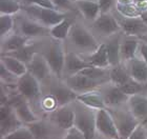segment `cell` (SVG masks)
Returning a JSON list of instances; mask_svg holds the SVG:
<instances>
[{
    "mask_svg": "<svg viewBox=\"0 0 147 139\" xmlns=\"http://www.w3.org/2000/svg\"><path fill=\"white\" fill-rule=\"evenodd\" d=\"M69 39L79 49L84 52H89L92 54L99 47V42L94 35L79 23H75L69 32Z\"/></svg>",
    "mask_w": 147,
    "mask_h": 139,
    "instance_id": "1",
    "label": "cell"
},
{
    "mask_svg": "<svg viewBox=\"0 0 147 139\" xmlns=\"http://www.w3.org/2000/svg\"><path fill=\"white\" fill-rule=\"evenodd\" d=\"M43 56L45 57L52 73H54L58 78H61L65 68V57H66L61 41L54 39V41L46 49Z\"/></svg>",
    "mask_w": 147,
    "mask_h": 139,
    "instance_id": "2",
    "label": "cell"
},
{
    "mask_svg": "<svg viewBox=\"0 0 147 139\" xmlns=\"http://www.w3.org/2000/svg\"><path fill=\"white\" fill-rule=\"evenodd\" d=\"M25 9L30 15L37 19V21L42 23L49 28H53L54 25L62 21L66 17L65 13L58 11V9H44V7H39L35 5H28Z\"/></svg>",
    "mask_w": 147,
    "mask_h": 139,
    "instance_id": "3",
    "label": "cell"
},
{
    "mask_svg": "<svg viewBox=\"0 0 147 139\" xmlns=\"http://www.w3.org/2000/svg\"><path fill=\"white\" fill-rule=\"evenodd\" d=\"M96 127L97 132H99L105 138L120 139L116 122L107 108H101L96 111Z\"/></svg>",
    "mask_w": 147,
    "mask_h": 139,
    "instance_id": "4",
    "label": "cell"
},
{
    "mask_svg": "<svg viewBox=\"0 0 147 139\" xmlns=\"http://www.w3.org/2000/svg\"><path fill=\"white\" fill-rule=\"evenodd\" d=\"M88 110H77L75 118V127L84 135L86 139H94L96 136V113Z\"/></svg>",
    "mask_w": 147,
    "mask_h": 139,
    "instance_id": "5",
    "label": "cell"
},
{
    "mask_svg": "<svg viewBox=\"0 0 147 139\" xmlns=\"http://www.w3.org/2000/svg\"><path fill=\"white\" fill-rule=\"evenodd\" d=\"M16 87L19 95L24 97L28 100H37L41 96L40 81L28 72L26 74L18 78Z\"/></svg>",
    "mask_w": 147,
    "mask_h": 139,
    "instance_id": "6",
    "label": "cell"
},
{
    "mask_svg": "<svg viewBox=\"0 0 147 139\" xmlns=\"http://www.w3.org/2000/svg\"><path fill=\"white\" fill-rule=\"evenodd\" d=\"M111 115H113V120L116 122L120 139H127L130 136V134L135 131L136 127L141 123L130 112L129 113L116 112L115 114Z\"/></svg>",
    "mask_w": 147,
    "mask_h": 139,
    "instance_id": "7",
    "label": "cell"
},
{
    "mask_svg": "<svg viewBox=\"0 0 147 139\" xmlns=\"http://www.w3.org/2000/svg\"><path fill=\"white\" fill-rule=\"evenodd\" d=\"M22 125L14 108L11 103L1 104L0 108V130H1V137L5 136L9 133L15 131Z\"/></svg>",
    "mask_w": 147,
    "mask_h": 139,
    "instance_id": "8",
    "label": "cell"
},
{
    "mask_svg": "<svg viewBox=\"0 0 147 139\" xmlns=\"http://www.w3.org/2000/svg\"><path fill=\"white\" fill-rule=\"evenodd\" d=\"M102 80H96L92 78L87 77L81 73H77L68 76L65 80V84L71 90L75 91L77 94H82V93L94 91L97 87H99L102 83Z\"/></svg>",
    "mask_w": 147,
    "mask_h": 139,
    "instance_id": "9",
    "label": "cell"
},
{
    "mask_svg": "<svg viewBox=\"0 0 147 139\" xmlns=\"http://www.w3.org/2000/svg\"><path fill=\"white\" fill-rule=\"evenodd\" d=\"M92 26L102 36H113L121 30L119 21L109 12L101 13L99 17L92 21Z\"/></svg>",
    "mask_w": 147,
    "mask_h": 139,
    "instance_id": "10",
    "label": "cell"
},
{
    "mask_svg": "<svg viewBox=\"0 0 147 139\" xmlns=\"http://www.w3.org/2000/svg\"><path fill=\"white\" fill-rule=\"evenodd\" d=\"M75 118L76 113L71 108H68V105L61 106L51 112V120L57 127L65 131L75 127Z\"/></svg>",
    "mask_w": 147,
    "mask_h": 139,
    "instance_id": "11",
    "label": "cell"
},
{
    "mask_svg": "<svg viewBox=\"0 0 147 139\" xmlns=\"http://www.w3.org/2000/svg\"><path fill=\"white\" fill-rule=\"evenodd\" d=\"M121 26V30L124 32V34L130 37H136L139 35L144 34L147 31V26L140 16L136 17H129V16H123L121 20H118Z\"/></svg>",
    "mask_w": 147,
    "mask_h": 139,
    "instance_id": "12",
    "label": "cell"
},
{
    "mask_svg": "<svg viewBox=\"0 0 147 139\" xmlns=\"http://www.w3.org/2000/svg\"><path fill=\"white\" fill-rule=\"evenodd\" d=\"M28 72L34 77H36L40 82L49 77L52 72L45 57L43 56V54H39V53H36L33 56L31 61L28 63Z\"/></svg>",
    "mask_w": 147,
    "mask_h": 139,
    "instance_id": "13",
    "label": "cell"
},
{
    "mask_svg": "<svg viewBox=\"0 0 147 139\" xmlns=\"http://www.w3.org/2000/svg\"><path fill=\"white\" fill-rule=\"evenodd\" d=\"M11 104H12L17 117L20 119L22 123L28 124L39 120V118L37 117L36 114L32 110L31 105L28 102V99H25L24 97L21 96V98L15 99L13 102H11Z\"/></svg>",
    "mask_w": 147,
    "mask_h": 139,
    "instance_id": "14",
    "label": "cell"
},
{
    "mask_svg": "<svg viewBox=\"0 0 147 139\" xmlns=\"http://www.w3.org/2000/svg\"><path fill=\"white\" fill-rule=\"evenodd\" d=\"M129 112L140 122L147 121V97L142 94L130 96L128 98Z\"/></svg>",
    "mask_w": 147,
    "mask_h": 139,
    "instance_id": "15",
    "label": "cell"
},
{
    "mask_svg": "<svg viewBox=\"0 0 147 139\" xmlns=\"http://www.w3.org/2000/svg\"><path fill=\"white\" fill-rule=\"evenodd\" d=\"M77 101L81 103L82 105H84L85 108H92L94 111H98L101 108H107L104 102L103 95L100 94L99 92H96L95 90L82 93V94H78Z\"/></svg>",
    "mask_w": 147,
    "mask_h": 139,
    "instance_id": "16",
    "label": "cell"
},
{
    "mask_svg": "<svg viewBox=\"0 0 147 139\" xmlns=\"http://www.w3.org/2000/svg\"><path fill=\"white\" fill-rule=\"evenodd\" d=\"M20 31L21 34L24 35L28 38H36V37H43V36H49V28L42 23L30 19H25L20 24Z\"/></svg>",
    "mask_w": 147,
    "mask_h": 139,
    "instance_id": "17",
    "label": "cell"
},
{
    "mask_svg": "<svg viewBox=\"0 0 147 139\" xmlns=\"http://www.w3.org/2000/svg\"><path fill=\"white\" fill-rule=\"evenodd\" d=\"M51 95L57 101L58 108H61V106H65V105H68L71 102L76 101L78 94L65 84V85L54 87L51 91Z\"/></svg>",
    "mask_w": 147,
    "mask_h": 139,
    "instance_id": "18",
    "label": "cell"
},
{
    "mask_svg": "<svg viewBox=\"0 0 147 139\" xmlns=\"http://www.w3.org/2000/svg\"><path fill=\"white\" fill-rule=\"evenodd\" d=\"M75 5L88 21H95L101 14L98 0H80L75 2Z\"/></svg>",
    "mask_w": 147,
    "mask_h": 139,
    "instance_id": "19",
    "label": "cell"
},
{
    "mask_svg": "<svg viewBox=\"0 0 147 139\" xmlns=\"http://www.w3.org/2000/svg\"><path fill=\"white\" fill-rule=\"evenodd\" d=\"M103 95V98H104V102L106 106H118V105L122 104L125 101H128L129 96H127L125 93L121 90V87L116 85V84H113L111 87H107L105 90L104 94Z\"/></svg>",
    "mask_w": 147,
    "mask_h": 139,
    "instance_id": "20",
    "label": "cell"
},
{
    "mask_svg": "<svg viewBox=\"0 0 147 139\" xmlns=\"http://www.w3.org/2000/svg\"><path fill=\"white\" fill-rule=\"evenodd\" d=\"M128 73L130 77L136 81L147 84V63L143 58L135 57L128 61Z\"/></svg>",
    "mask_w": 147,
    "mask_h": 139,
    "instance_id": "21",
    "label": "cell"
},
{
    "mask_svg": "<svg viewBox=\"0 0 147 139\" xmlns=\"http://www.w3.org/2000/svg\"><path fill=\"white\" fill-rule=\"evenodd\" d=\"M28 39L30 38L25 37L24 35H7L5 40H3L1 44L2 54H9L22 49L23 46L28 44Z\"/></svg>",
    "mask_w": 147,
    "mask_h": 139,
    "instance_id": "22",
    "label": "cell"
},
{
    "mask_svg": "<svg viewBox=\"0 0 147 139\" xmlns=\"http://www.w3.org/2000/svg\"><path fill=\"white\" fill-rule=\"evenodd\" d=\"M1 63L18 78L23 76L28 72L26 63L17 59L14 56L7 55V54H2L1 55Z\"/></svg>",
    "mask_w": 147,
    "mask_h": 139,
    "instance_id": "23",
    "label": "cell"
},
{
    "mask_svg": "<svg viewBox=\"0 0 147 139\" xmlns=\"http://www.w3.org/2000/svg\"><path fill=\"white\" fill-rule=\"evenodd\" d=\"M85 60L90 65L97 66V68H106L108 66H110L109 60H108L107 49H106L105 43L100 44L98 49H96L95 52H92L87 58H85Z\"/></svg>",
    "mask_w": 147,
    "mask_h": 139,
    "instance_id": "24",
    "label": "cell"
},
{
    "mask_svg": "<svg viewBox=\"0 0 147 139\" xmlns=\"http://www.w3.org/2000/svg\"><path fill=\"white\" fill-rule=\"evenodd\" d=\"M74 24H75V21L73 19L65 17L62 21H60L59 23L54 25L53 28H49V35L55 40H64L65 38H67L69 36V32H71Z\"/></svg>",
    "mask_w": 147,
    "mask_h": 139,
    "instance_id": "25",
    "label": "cell"
},
{
    "mask_svg": "<svg viewBox=\"0 0 147 139\" xmlns=\"http://www.w3.org/2000/svg\"><path fill=\"white\" fill-rule=\"evenodd\" d=\"M139 49H140V43H139L138 39H136L135 37H130V36L124 39L121 42V46H120L121 60L130 61L131 59L136 57Z\"/></svg>",
    "mask_w": 147,
    "mask_h": 139,
    "instance_id": "26",
    "label": "cell"
},
{
    "mask_svg": "<svg viewBox=\"0 0 147 139\" xmlns=\"http://www.w3.org/2000/svg\"><path fill=\"white\" fill-rule=\"evenodd\" d=\"M89 63L85 59H82L75 53H67L65 57V68L71 75L77 74L84 70L85 68L89 66Z\"/></svg>",
    "mask_w": 147,
    "mask_h": 139,
    "instance_id": "27",
    "label": "cell"
},
{
    "mask_svg": "<svg viewBox=\"0 0 147 139\" xmlns=\"http://www.w3.org/2000/svg\"><path fill=\"white\" fill-rule=\"evenodd\" d=\"M105 46L107 49L108 60H109L110 66H115L121 63V54H120V46H121V41L120 38L117 37L110 38L109 40L105 42Z\"/></svg>",
    "mask_w": 147,
    "mask_h": 139,
    "instance_id": "28",
    "label": "cell"
},
{
    "mask_svg": "<svg viewBox=\"0 0 147 139\" xmlns=\"http://www.w3.org/2000/svg\"><path fill=\"white\" fill-rule=\"evenodd\" d=\"M108 77L113 84H116L118 87H121L122 84L130 79V75L128 73V70L121 65V63L115 66H111V68L108 72Z\"/></svg>",
    "mask_w": 147,
    "mask_h": 139,
    "instance_id": "29",
    "label": "cell"
},
{
    "mask_svg": "<svg viewBox=\"0 0 147 139\" xmlns=\"http://www.w3.org/2000/svg\"><path fill=\"white\" fill-rule=\"evenodd\" d=\"M28 127V130L31 131L35 139H47L49 135V129L47 124L42 120H37L31 123L25 124Z\"/></svg>",
    "mask_w": 147,
    "mask_h": 139,
    "instance_id": "30",
    "label": "cell"
},
{
    "mask_svg": "<svg viewBox=\"0 0 147 139\" xmlns=\"http://www.w3.org/2000/svg\"><path fill=\"white\" fill-rule=\"evenodd\" d=\"M145 87H146L145 83H141V82L136 81V80H134L132 78H130L127 82L122 84L120 87H121V90L125 93L126 95L130 97V96L139 95V94H141L142 92H144Z\"/></svg>",
    "mask_w": 147,
    "mask_h": 139,
    "instance_id": "31",
    "label": "cell"
},
{
    "mask_svg": "<svg viewBox=\"0 0 147 139\" xmlns=\"http://www.w3.org/2000/svg\"><path fill=\"white\" fill-rule=\"evenodd\" d=\"M21 4L16 0H0L1 15H16L20 12Z\"/></svg>",
    "mask_w": 147,
    "mask_h": 139,
    "instance_id": "32",
    "label": "cell"
},
{
    "mask_svg": "<svg viewBox=\"0 0 147 139\" xmlns=\"http://www.w3.org/2000/svg\"><path fill=\"white\" fill-rule=\"evenodd\" d=\"M36 53L37 52L34 49L33 45H31V44L28 43L25 46H23L22 49L16 51V52L9 53V54H7V55L14 56V57H16L17 59L21 60V61H23L24 63L28 64V62L31 61V59L33 58V56H34Z\"/></svg>",
    "mask_w": 147,
    "mask_h": 139,
    "instance_id": "33",
    "label": "cell"
},
{
    "mask_svg": "<svg viewBox=\"0 0 147 139\" xmlns=\"http://www.w3.org/2000/svg\"><path fill=\"white\" fill-rule=\"evenodd\" d=\"M1 139H35V137L33 136V134L26 125H21L5 136H2Z\"/></svg>",
    "mask_w": 147,
    "mask_h": 139,
    "instance_id": "34",
    "label": "cell"
},
{
    "mask_svg": "<svg viewBox=\"0 0 147 139\" xmlns=\"http://www.w3.org/2000/svg\"><path fill=\"white\" fill-rule=\"evenodd\" d=\"M14 18L12 15H1L0 16V34L4 38L9 34L14 28Z\"/></svg>",
    "mask_w": 147,
    "mask_h": 139,
    "instance_id": "35",
    "label": "cell"
},
{
    "mask_svg": "<svg viewBox=\"0 0 147 139\" xmlns=\"http://www.w3.org/2000/svg\"><path fill=\"white\" fill-rule=\"evenodd\" d=\"M79 73L85 75V76L92 78V79H96V80H102V78L105 77L106 74H108V73H106L105 68H97V66H92V65H89Z\"/></svg>",
    "mask_w": 147,
    "mask_h": 139,
    "instance_id": "36",
    "label": "cell"
},
{
    "mask_svg": "<svg viewBox=\"0 0 147 139\" xmlns=\"http://www.w3.org/2000/svg\"><path fill=\"white\" fill-rule=\"evenodd\" d=\"M0 75H1V80L4 81L5 83H14V82H17L18 80V77L15 76L12 72H9L7 68L4 66V65L1 63V66H0Z\"/></svg>",
    "mask_w": 147,
    "mask_h": 139,
    "instance_id": "37",
    "label": "cell"
},
{
    "mask_svg": "<svg viewBox=\"0 0 147 139\" xmlns=\"http://www.w3.org/2000/svg\"><path fill=\"white\" fill-rule=\"evenodd\" d=\"M25 2L28 3V5H35L39 6V7H44V9H57L52 0H25Z\"/></svg>",
    "mask_w": 147,
    "mask_h": 139,
    "instance_id": "38",
    "label": "cell"
},
{
    "mask_svg": "<svg viewBox=\"0 0 147 139\" xmlns=\"http://www.w3.org/2000/svg\"><path fill=\"white\" fill-rule=\"evenodd\" d=\"M41 105H42V108L47 112H53V111H55L56 108H58L57 101H56L55 98H54L51 94H49V96H46L45 98L43 99L42 102H41Z\"/></svg>",
    "mask_w": 147,
    "mask_h": 139,
    "instance_id": "39",
    "label": "cell"
},
{
    "mask_svg": "<svg viewBox=\"0 0 147 139\" xmlns=\"http://www.w3.org/2000/svg\"><path fill=\"white\" fill-rule=\"evenodd\" d=\"M53 3L55 4L56 9L58 11H71L73 9V4L74 2L71 0H52Z\"/></svg>",
    "mask_w": 147,
    "mask_h": 139,
    "instance_id": "40",
    "label": "cell"
},
{
    "mask_svg": "<svg viewBox=\"0 0 147 139\" xmlns=\"http://www.w3.org/2000/svg\"><path fill=\"white\" fill-rule=\"evenodd\" d=\"M127 139H147V133L143 125L141 123L139 124Z\"/></svg>",
    "mask_w": 147,
    "mask_h": 139,
    "instance_id": "41",
    "label": "cell"
},
{
    "mask_svg": "<svg viewBox=\"0 0 147 139\" xmlns=\"http://www.w3.org/2000/svg\"><path fill=\"white\" fill-rule=\"evenodd\" d=\"M62 139H86V138L76 127H74L71 129H69V130H67L66 135Z\"/></svg>",
    "mask_w": 147,
    "mask_h": 139,
    "instance_id": "42",
    "label": "cell"
},
{
    "mask_svg": "<svg viewBox=\"0 0 147 139\" xmlns=\"http://www.w3.org/2000/svg\"><path fill=\"white\" fill-rule=\"evenodd\" d=\"M101 13H108L113 4V0H98Z\"/></svg>",
    "mask_w": 147,
    "mask_h": 139,
    "instance_id": "43",
    "label": "cell"
},
{
    "mask_svg": "<svg viewBox=\"0 0 147 139\" xmlns=\"http://www.w3.org/2000/svg\"><path fill=\"white\" fill-rule=\"evenodd\" d=\"M140 54H141L142 58L144 59V61L147 63V43H141L140 44Z\"/></svg>",
    "mask_w": 147,
    "mask_h": 139,
    "instance_id": "44",
    "label": "cell"
},
{
    "mask_svg": "<svg viewBox=\"0 0 147 139\" xmlns=\"http://www.w3.org/2000/svg\"><path fill=\"white\" fill-rule=\"evenodd\" d=\"M139 16L141 17V19L143 20V22H144L147 26V9H144V11H142V12L139 14Z\"/></svg>",
    "mask_w": 147,
    "mask_h": 139,
    "instance_id": "45",
    "label": "cell"
},
{
    "mask_svg": "<svg viewBox=\"0 0 147 139\" xmlns=\"http://www.w3.org/2000/svg\"><path fill=\"white\" fill-rule=\"evenodd\" d=\"M71 1H73V2L75 3V2H77V1H80V0H71Z\"/></svg>",
    "mask_w": 147,
    "mask_h": 139,
    "instance_id": "46",
    "label": "cell"
}]
</instances>
